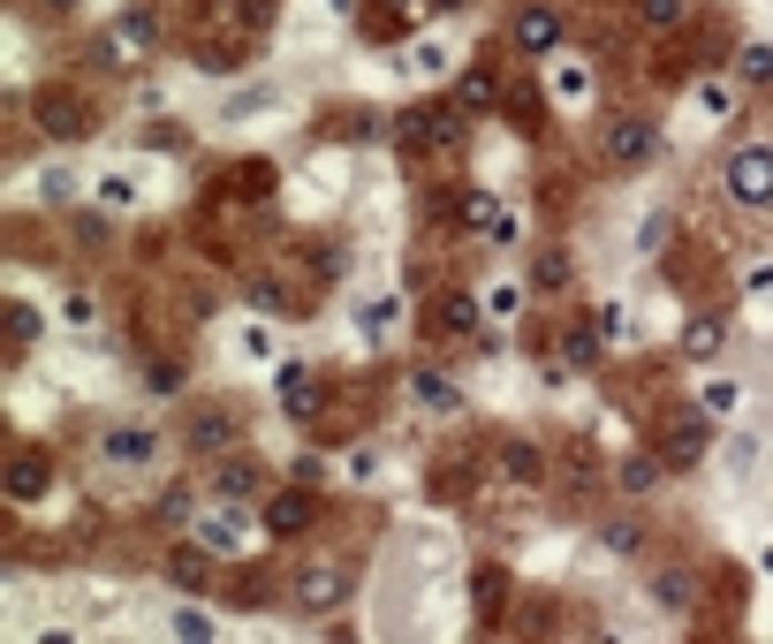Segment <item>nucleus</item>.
<instances>
[{
  "label": "nucleus",
  "instance_id": "58836bf2",
  "mask_svg": "<svg viewBox=\"0 0 773 644\" xmlns=\"http://www.w3.org/2000/svg\"><path fill=\"white\" fill-rule=\"evenodd\" d=\"M265 99H273V91H265V84L235 91V99H228V122H243V114H258V107H265Z\"/></svg>",
  "mask_w": 773,
  "mask_h": 644
},
{
  "label": "nucleus",
  "instance_id": "9b49d317",
  "mask_svg": "<svg viewBox=\"0 0 773 644\" xmlns=\"http://www.w3.org/2000/svg\"><path fill=\"white\" fill-rule=\"evenodd\" d=\"M410 402H418L425 417H455V410H463V386L448 380V372H432V364H418V372H410Z\"/></svg>",
  "mask_w": 773,
  "mask_h": 644
},
{
  "label": "nucleus",
  "instance_id": "c85d7f7f",
  "mask_svg": "<svg viewBox=\"0 0 773 644\" xmlns=\"http://www.w3.org/2000/svg\"><path fill=\"white\" fill-rule=\"evenodd\" d=\"M455 107H463V114H485V107H493V69H463V84H455Z\"/></svg>",
  "mask_w": 773,
  "mask_h": 644
},
{
  "label": "nucleus",
  "instance_id": "e433bc0d",
  "mask_svg": "<svg viewBox=\"0 0 773 644\" xmlns=\"http://www.w3.org/2000/svg\"><path fill=\"white\" fill-rule=\"evenodd\" d=\"M144 386H152V394H182V364H152V372H144Z\"/></svg>",
  "mask_w": 773,
  "mask_h": 644
},
{
  "label": "nucleus",
  "instance_id": "412c9836",
  "mask_svg": "<svg viewBox=\"0 0 773 644\" xmlns=\"http://www.w3.org/2000/svg\"><path fill=\"white\" fill-rule=\"evenodd\" d=\"M600 356H606V334H600V326H569V334H561V364H576V372H592Z\"/></svg>",
  "mask_w": 773,
  "mask_h": 644
},
{
  "label": "nucleus",
  "instance_id": "f704fd0d",
  "mask_svg": "<svg viewBox=\"0 0 773 644\" xmlns=\"http://www.w3.org/2000/svg\"><path fill=\"white\" fill-rule=\"evenodd\" d=\"M61 319H69L77 334H91V326H99V303H91L84 289H69V296H61Z\"/></svg>",
  "mask_w": 773,
  "mask_h": 644
},
{
  "label": "nucleus",
  "instance_id": "9d476101",
  "mask_svg": "<svg viewBox=\"0 0 773 644\" xmlns=\"http://www.w3.org/2000/svg\"><path fill=\"white\" fill-rule=\"evenodd\" d=\"M152 53V16L144 8H129L122 23L107 31V46H99V61H114V69H129V61H144Z\"/></svg>",
  "mask_w": 773,
  "mask_h": 644
},
{
  "label": "nucleus",
  "instance_id": "49530a36",
  "mask_svg": "<svg viewBox=\"0 0 773 644\" xmlns=\"http://www.w3.org/2000/svg\"><path fill=\"white\" fill-rule=\"evenodd\" d=\"M432 8H463V0H432Z\"/></svg>",
  "mask_w": 773,
  "mask_h": 644
},
{
  "label": "nucleus",
  "instance_id": "c756f323",
  "mask_svg": "<svg viewBox=\"0 0 773 644\" xmlns=\"http://www.w3.org/2000/svg\"><path fill=\"white\" fill-rule=\"evenodd\" d=\"M485 319H493V326H509V319H523V289H515V281H493V289H485Z\"/></svg>",
  "mask_w": 773,
  "mask_h": 644
},
{
  "label": "nucleus",
  "instance_id": "79ce46f5",
  "mask_svg": "<svg viewBox=\"0 0 773 644\" xmlns=\"http://www.w3.org/2000/svg\"><path fill=\"white\" fill-rule=\"evenodd\" d=\"M243 356H258V364H265V356H273V334H265V326H243Z\"/></svg>",
  "mask_w": 773,
  "mask_h": 644
},
{
  "label": "nucleus",
  "instance_id": "37998d69",
  "mask_svg": "<svg viewBox=\"0 0 773 644\" xmlns=\"http://www.w3.org/2000/svg\"><path fill=\"white\" fill-rule=\"evenodd\" d=\"M561 273H569V265H561V251L539 258V289H561Z\"/></svg>",
  "mask_w": 773,
  "mask_h": 644
},
{
  "label": "nucleus",
  "instance_id": "c9c22d12",
  "mask_svg": "<svg viewBox=\"0 0 773 644\" xmlns=\"http://www.w3.org/2000/svg\"><path fill=\"white\" fill-rule=\"evenodd\" d=\"M174 637H198V644H213V637H220V622H213V614H198V606H182V614H174Z\"/></svg>",
  "mask_w": 773,
  "mask_h": 644
},
{
  "label": "nucleus",
  "instance_id": "4be33fe9",
  "mask_svg": "<svg viewBox=\"0 0 773 644\" xmlns=\"http://www.w3.org/2000/svg\"><path fill=\"white\" fill-rule=\"evenodd\" d=\"M228 440H235V417H228V410H198V417H190V447H198V455H213Z\"/></svg>",
  "mask_w": 773,
  "mask_h": 644
},
{
  "label": "nucleus",
  "instance_id": "4468645a",
  "mask_svg": "<svg viewBox=\"0 0 773 644\" xmlns=\"http://www.w3.org/2000/svg\"><path fill=\"white\" fill-rule=\"evenodd\" d=\"M546 91H554V107H584V99H592V69H584V61H561V53H554Z\"/></svg>",
  "mask_w": 773,
  "mask_h": 644
},
{
  "label": "nucleus",
  "instance_id": "a18cd8bd",
  "mask_svg": "<svg viewBox=\"0 0 773 644\" xmlns=\"http://www.w3.org/2000/svg\"><path fill=\"white\" fill-rule=\"evenodd\" d=\"M327 8H342V16H349V8H357V0H327Z\"/></svg>",
  "mask_w": 773,
  "mask_h": 644
},
{
  "label": "nucleus",
  "instance_id": "6ab92c4d",
  "mask_svg": "<svg viewBox=\"0 0 773 644\" xmlns=\"http://www.w3.org/2000/svg\"><path fill=\"white\" fill-rule=\"evenodd\" d=\"M213 501H258V471L243 463V455H228L213 471Z\"/></svg>",
  "mask_w": 773,
  "mask_h": 644
},
{
  "label": "nucleus",
  "instance_id": "a19ab883",
  "mask_svg": "<svg viewBox=\"0 0 773 644\" xmlns=\"http://www.w3.org/2000/svg\"><path fill=\"white\" fill-rule=\"evenodd\" d=\"M743 289H751V296H773V258H759V265L743 273Z\"/></svg>",
  "mask_w": 773,
  "mask_h": 644
},
{
  "label": "nucleus",
  "instance_id": "bb28decb",
  "mask_svg": "<svg viewBox=\"0 0 773 644\" xmlns=\"http://www.w3.org/2000/svg\"><path fill=\"white\" fill-rule=\"evenodd\" d=\"M8 334H16V349L46 342V311H39V303H23V296H16V303H8Z\"/></svg>",
  "mask_w": 773,
  "mask_h": 644
},
{
  "label": "nucleus",
  "instance_id": "39448f33",
  "mask_svg": "<svg viewBox=\"0 0 773 644\" xmlns=\"http://www.w3.org/2000/svg\"><path fill=\"white\" fill-rule=\"evenodd\" d=\"M509 31H515V53H531V61H554L561 39H569V31H561V8H546V0H523Z\"/></svg>",
  "mask_w": 773,
  "mask_h": 644
},
{
  "label": "nucleus",
  "instance_id": "72a5a7b5",
  "mask_svg": "<svg viewBox=\"0 0 773 644\" xmlns=\"http://www.w3.org/2000/svg\"><path fill=\"white\" fill-rule=\"evenodd\" d=\"M592 326L606 334V349H622V342H630V311H622V303H600V311H592Z\"/></svg>",
  "mask_w": 773,
  "mask_h": 644
},
{
  "label": "nucleus",
  "instance_id": "f03ea898",
  "mask_svg": "<svg viewBox=\"0 0 773 644\" xmlns=\"http://www.w3.org/2000/svg\"><path fill=\"white\" fill-rule=\"evenodd\" d=\"M600 160L606 168H652L660 160V129L644 122V114H614L600 129Z\"/></svg>",
  "mask_w": 773,
  "mask_h": 644
},
{
  "label": "nucleus",
  "instance_id": "5701e85b",
  "mask_svg": "<svg viewBox=\"0 0 773 644\" xmlns=\"http://www.w3.org/2000/svg\"><path fill=\"white\" fill-rule=\"evenodd\" d=\"M652 600L667 606V614H690V606H697V584H690V568H660V576H652Z\"/></svg>",
  "mask_w": 773,
  "mask_h": 644
},
{
  "label": "nucleus",
  "instance_id": "7ed1b4c3",
  "mask_svg": "<svg viewBox=\"0 0 773 644\" xmlns=\"http://www.w3.org/2000/svg\"><path fill=\"white\" fill-rule=\"evenodd\" d=\"M729 198L735 205H773V144H743V152H729Z\"/></svg>",
  "mask_w": 773,
  "mask_h": 644
},
{
  "label": "nucleus",
  "instance_id": "6e6552de",
  "mask_svg": "<svg viewBox=\"0 0 773 644\" xmlns=\"http://www.w3.org/2000/svg\"><path fill=\"white\" fill-rule=\"evenodd\" d=\"M46 485H53V463H46L39 447H16V455H8V509L46 501Z\"/></svg>",
  "mask_w": 773,
  "mask_h": 644
},
{
  "label": "nucleus",
  "instance_id": "aec40b11",
  "mask_svg": "<svg viewBox=\"0 0 773 644\" xmlns=\"http://www.w3.org/2000/svg\"><path fill=\"white\" fill-rule=\"evenodd\" d=\"M697 114H705V122H729V114H743V91H735L729 77H705V84H697Z\"/></svg>",
  "mask_w": 773,
  "mask_h": 644
},
{
  "label": "nucleus",
  "instance_id": "f257e3e1",
  "mask_svg": "<svg viewBox=\"0 0 773 644\" xmlns=\"http://www.w3.org/2000/svg\"><path fill=\"white\" fill-rule=\"evenodd\" d=\"M198 539H205L213 554H251L258 539H265V523L251 515V501H213V509L198 515Z\"/></svg>",
  "mask_w": 773,
  "mask_h": 644
},
{
  "label": "nucleus",
  "instance_id": "423d86ee",
  "mask_svg": "<svg viewBox=\"0 0 773 644\" xmlns=\"http://www.w3.org/2000/svg\"><path fill=\"white\" fill-rule=\"evenodd\" d=\"M91 455H99L107 471H152V463H160V440H152L144 425H107Z\"/></svg>",
  "mask_w": 773,
  "mask_h": 644
},
{
  "label": "nucleus",
  "instance_id": "ea45409f",
  "mask_svg": "<svg viewBox=\"0 0 773 644\" xmlns=\"http://www.w3.org/2000/svg\"><path fill=\"white\" fill-rule=\"evenodd\" d=\"M349 477L372 485V477H380V447H357V455H349Z\"/></svg>",
  "mask_w": 773,
  "mask_h": 644
},
{
  "label": "nucleus",
  "instance_id": "a878e982",
  "mask_svg": "<svg viewBox=\"0 0 773 644\" xmlns=\"http://www.w3.org/2000/svg\"><path fill=\"white\" fill-rule=\"evenodd\" d=\"M478 319H485V303L478 296H463V289L440 296V326H448V334H478Z\"/></svg>",
  "mask_w": 773,
  "mask_h": 644
},
{
  "label": "nucleus",
  "instance_id": "20e7f679",
  "mask_svg": "<svg viewBox=\"0 0 773 644\" xmlns=\"http://www.w3.org/2000/svg\"><path fill=\"white\" fill-rule=\"evenodd\" d=\"M311 515H319V501H311V485H303V477L258 501V523H265V539H303V531H311Z\"/></svg>",
  "mask_w": 773,
  "mask_h": 644
},
{
  "label": "nucleus",
  "instance_id": "f3484780",
  "mask_svg": "<svg viewBox=\"0 0 773 644\" xmlns=\"http://www.w3.org/2000/svg\"><path fill=\"white\" fill-rule=\"evenodd\" d=\"M394 69H402L410 84H432V77L448 69V39H418L410 53H402V61H394Z\"/></svg>",
  "mask_w": 773,
  "mask_h": 644
},
{
  "label": "nucleus",
  "instance_id": "cd10ccee",
  "mask_svg": "<svg viewBox=\"0 0 773 644\" xmlns=\"http://www.w3.org/2000/svg\"><path fill=\"white\" fill-rule=\"evenodd\" d=\"M735 84H773V46L766 39H751L735 53Z\"/></svg>",
  "mask_w": 773,
  "mask_h": 644
},
{
  "label": "nucleus",
  "instance_id": "1a4fd4ad",
  "mask_svg": "<svg viewBox=\"0 0 773 644\" xmlns=\"http://www.w3.org/2000/svg\"><path fill=\"white\" fill-rule=\"evenodd\" d=\"M349 600V568H334V561H311L297 576V606L303 614H327V606H342Z\"/></svg>",
  "mask_w": 773,
  "mask_h": 644
},
{
  "label": "nucleus",
  "instance_id": "7c9ffc66",
  "mask_svg": "<svg viewBox=\"0 0 773 644\" xmlns=\"http://www.w3.org/2000/svg\"><path fill=\"white\" fill-rule=\"evenodd\" d=\"M91 198H99L107 213H129V205H137V182H129V174H99V182H91Z\"/></svg>",
  "mask_w": 773,
  "mask_h": 644
},
{
  "label": "nucleus",
  "instance_id": "f8f14e48",
  "mask_svg": "<svg viewBox=\"0 0 773 644\" xmlns=\"http://www.w3.org/2000/svg\"><path fill=\"white\" fill-rule=\"evenodd\" d=\"M705 425H713V417H683V425H667L660 463H667V471H697V463H705Z\"/></svg>",
  "mask_w": 773,
  "mask_h": 644
},
{
  "label": "nucleus",
  "instance_id": "4c0bfd02",
  "mask_svg": "<svg viewBox=\"0 0 773 644\" xmlns=\"http://www.w3.org/2000/svg\"><path fill=\"white\" fill-rule=\"evenodd\" d=\"M182 515H190V485H168V493H160V523H182Z\"/></svg>",
  "mask_w": 773,
  "mask_h": 644
},
{
  "label": "nucleus",
  "instance_id": "473e14b6",
  "mask_svg": "<svg viewBox=\"0 0 773 644\" xmlns=\"http://www.w3.org/2000/svg\"><path fill=\"white\" fill-rule=\"evenodd\" d=\"M638 23L644 31H675V23H683V0H638Z\"/></svg>",
  "mask_w": 773,
  "mask_h": 644
},
{
  "label": "nucleus",
  "instance_id": "2eb2a0df",
  "mask_svg": "<svg viewBox=\"0 0 773 644\" xmlns=\"http://www.w3.org/2000/svg\"><path fill=\"white\" fill-rule=\"evenodd\" d=\"M660 477H667V463H660V447H652V455H622V463H614V485H622L630 501H644V493H652Z\"/></svg>",
  "mask_w": 773,
  "mask_h": 644
},
{
  "label": "nucleus",
  "instance_id": "ddd939ff",
  "mask_svg": "<svg viewBox=\"0 0 773 644\" xmlns=\"http://www.w3.org/2000/svg\"><path fill=\"white\" fill-rule=\"evenodd\" d=\"M501 477L531 493V485H546V455H539L531 440H509V447H501Z\"/></svg>",
  "mask_w": 773,
  "mask_h": 644
},
{
  "label": "nucleus",
  "instance_id": "a211bd4d",
  "mask_svg": "<svg viewBox=\"0 0 773 644\" xmlns=\"http://www.w3.org/2000/svg\"><path fill=\"white\" fill-rule=\"evenodd\" d=\"M735 410H743V380H705V386H697V417L729 425Z\"/></svg>",
  "mask_w": 773,
  "mask_h": 644
},
{
  "label": "nucleus",
  "instance_id": "b1692460",
  "mask_svg": "<svg viewBox=\"0 0 773 644\" xmlns=\"http://www.w3.org/2000/svg\"><path fill=\"white\" fill-rule=\"evenodd\" d=\"M394 326H402V296H372L364 303V349H386Z\"/></svg>",
  "mask_w": 773,
  "mask_h": 644
},
{
  "label": "nucleus",
  "instance_id": "393cba45",
  "mask_svg": "<svg viewBox=\"0 0 773 644\" xmlns=\"http://www.w3.org/2000/svg\"><path fill=\"white\" fill-rule=\"evenodd\" d=\"M683 356H690V364H713V356H721V319H713V311L683 326Z\"/></svg>",
  "mask_w": 773,
  "mask_h": 644
},
{
  "label": "nucleus",
  "instance_id": "c03bdc74",
  "mask_svg": "<svg viewBox=\"0 0 773 644\" xmlns=\"http://www.w3.org/2000/svg\"><path fill=\"white\" fill-rule=\"evenodd\" d=\"M46 8H53V16H69V8H77V0H46Z\"/></svg>",
  "mask_w": 773,
  "mask_h": 644
},
{
  "label": "nucleus",
  "instance_id": "dca6fc26",
  "mask_svg": "<svg viewBox=\"0 0 773 644\" xmlns=\"http://www.w3.org/2000/svg\"><path fill=\"white\" fill-rule=\"evenodd\" d=\"M205 568H213V546H205V539H198V546H174V554H168V584H174V592H198V584H205Z\"/></svg>",
  "mask_w": 773,
  "mask_h": 644
},
{
  "label": "nucleus",
  "instance_id": "0eeeda50",
  "mask_svg": "<svg viewBox=\"0 0 773 644\" xmlns=\"http://www.w3.org/2000/svg\"><path fill=\"white\" fill-rule=\"evenodd\" d=\"M31 114H39V129H46V137H61V144L91 129V107L77 99V91H61V84H53V91H39V99H31Z\"/></svg>",
  "mask_w": 773,
  "mask_h": 644
},
{
  "label": "nucleus",
  "instance_id": "2f4dec72",
  "mask_svg": "<svg viewBox=\"0 0 773 644\" xmlns=\"http://www.w3.org/2000/svg\"><path fill=\"white\" fill-rule=\"evenodd\" d=\"M600 546H606V554H622V561H630V554L644 546V531L630 523V515H614V523H600Z\"/></svg>",
  "mask_w": 773,
  "mask_h": 644
}]
</instances>
